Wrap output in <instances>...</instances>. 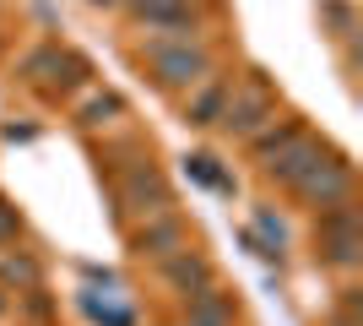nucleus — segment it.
<instances>
[{
    "instance_id": "6e6552de",
    "label": "nucleus",
    "mask_w": 363,
    "mask_h": 326,
    "mask_svg": "<svg viewBox=\"0 0 363 326\" xmlns=\"http://www.w3.org/2000/svg\"><path fill=\"white\" fill-rule=\"evenodd\" d=\"M163 278L174 283L184 299H190V294H201V288H212L217 272H212V261H206V256H196V250H179V256H168V261H163Z\"/></svg>"
},
{
    "instance_id": "f03ea898",
    "label": "nucleus",
    "mask_w": 363,
    "mask_h": 326,
    "mask_svg": "<svg viewBox=\"0 0 363 326\" xmlns=\"http://www.w3.org/2000/svg\"><path fill=\"white\" fill-rule=\"evenodd\" d=\"M272 120H277V98L266 93V82H260V77H250L239 93H228V109H223V120H217V125H223L228 136H260Z\"/></svg>"
},
{
    "instance_id": "39448f33",
    "label": "nucleus",
    "mask_w": 363,
    "mask_h": 326,
    "mask_svg": "<svg viewBox=\"0 0 363 326\" xmlns=\"http://www.w3.org/2000/svg\"><path fill=\"white\" fill-rule=\"evenodd\" d=\"M120 202L130 207V212H141V217H157V212L174 207V190H168V180L152 169V163H130L125 180H120Z\"/></svg>"
},
{
    "instance_id": "f8f14e48",
    "label": "nucleus",
    "mask_w": 363,
    "mask_h": 326,
    "mask_svg": "<svg viewBox=\"0 0 363 326\" xmlns=\"http://www.w3.org/2000/svg\"><path fill=\"white\" fill-rule=\"evenodd\" d=\"M0 283H16V288H38V266L28 256H0Z\"/></svg>"
},
{
    "instance_id": "f3484780",
    "label": "nucleus",
    "mask_w": 363,
    "mask_h": 326,
    "mask_svg": "<svg viewBox=\"0 0 363 326\" xmlns=\"http://www.w3.org/2000/svg\"><path fill=\"white\" fill-rule=\"evenodd\" d=\"M174 6H190V0H174Z\"/></svg>"
},
{
    "instance_id": "2eb2a0df",
    "label": "nucleus",
    "mask_w": 363,
    "mask_h": 326,
    "mask_svg": "<svg viewBox=\"0 0 363 326\" xmlns=\"http://www.w3.org/2000/svg\"><path fill=\"white\" fill-rule=\"evenodd\" d=\"M16 234H22V217H16L11 202H0V245H11Z\"/></svg>"
},
{
    "instance_id": "ddd939ff",
    "label": "nucleus",
    "mask_w": 363,
    "mask_h": 326,
    "mask_svg": "<svg viewBox=\"0 0 363 326\" xmlns=\"http://www.w3.org/2000/svg\"><path fill=\"white\" fill-rule=\"evenodd\" d=\"M184 169L196 174L201 185H212V190H233V180H228V174H217V163H212L206 153H190V158H184Z\"/></svg>"
},
{
    "instance_id": "f257e3e1",
    "label": "nucleus",
    "mask_w": 363,
    "mask_h": 326,
    "mask_svg": "<svg viewBox=\"0 0 363 326\" xmlns=\"http://www.w3.org/2000/svg\"><path fill=\"white\" fill-rule=\"evenodd\" d=\"M147 65L163 87H201L212 82V55L196 38H147Z\"/></svg>"
},
{
    "instance_id": "423d86ee",
    "label": "nucleus",
    "mask_w": 363,
    "mask_h": 326,
    "mask_svg": "<svg viewBox=\"0 0 363 326\" xmlns=\"http://www.w3.org/2000/svg\"><path fill=\"white\" fill-rule=\"evenodd\" d=\"M320 158H325V147H320V141L298 125L282 147H272V153H266V174H272V180H282V185H298V180L315 169Z\"/></svg>"
},
{
    "instance_id": "20e7f679",
    "label": "nucleus",
    "mask_w": 363,
    "mask_h": 326,
    "mask_svg": "<svg viewBox=\"0 0 363 326\" xmlns=\"http://www.w3.org/2000/svg\"><path fill=\"white\" fill-rule=\"evenodd\" d=\"M293 190H298L303 202H315V207L352 202V163H347V158H336V153H325V158H320V163L303 174Z\"/></svg>"
},
{
    "instance_id": "7ed1b4c3",
    "label": "nucleus",
    "mask_w": 363,
    "mask_h": 326,
    "mask_svg": "<svg viewBox=\"0 0 363 326\" xmlns=\"http://www.w3.org/2000/svg\"><path fill=\"white\" fill-rule=\"evenodd\" d=\"M363 250V229H358V207L352 202H336V207H320V256L331 266H352Z\"/></svg>"
},
{
    "instance_id": "dca6fc26",
    "label": "nucleus",
    "mask_w": 363,
    "mask_h": 326,
    "mask_svg": "<svg viewBox=\"0 0 363 326\" xmlns=\"http://www.w3.org/2000/svg\"><path fill=\"white\" fill-rule=\"evenodd\" d=\"M92 6H120V0H92Z\"/></svg>"
},
{
    "instance_id": "4468645a",
    "label": "nucleus",
    "mask_w": 363,
    "mask_h": 326,
    "mask_svg": "<svg viewBox=\"0 0 363 326\" xmlns=\"http://www.w3.org/2000/svg\"><path fill=\"white\" fill-rule=\"evenodd\" d=\"M255 229L266 234V250H272V256H282V245H288V229H282V217L260 207V212H255Z\"/></svg>"
},
{
    "instance_id": "0eeeda50",
    "label": "nucleus",
    "mask_w": 363,
    "mask_h": 326,
    "mask_svg": "<svg viewBox=\"0 0 363 326\" xmlns=\"http://www.w3.org/2000/svg\"><path fill=\"white\" fill-rule=\"evenodd\" d=\"M136 256H147V261H168V256H179L184 250V223L174 212H157V217H147L136 229Z\"/></svg>"
},
{
    "instance_id": "9b49d317",
    "label": "nucleus",
    "mask_w": 363,
    "mask_h": 326,
    "mask_svg": "<svg viewBox=\"0 0 363 326\" xmlns=\"http://www.w3.org/2000/svg\"><path fill=\"white\" fill-rule=\"evenodd\" d=\"M120 93H92L87 104H82V125H108V120H120Z\"/></svg>"
},
{
    "instance_id": "9d476101",
    "label": "nucleus",
    "mask_w": 363,
    "mask_h": 326,
    "mask_svg": "<svg viewBox=\"0 0 363 326\" xmlns=\"http://www.w3.org/2000/svg\"><path fill=\"white\" fill-rule=\"evenodd\" d=\"M223 109H228V87H223V82H201L196 98H190V109H184V120L206 131V125L223 120Z\"/></svg>"
},
{
    "instance_id": "1a4fd4ad",
    "label": "nucleus",
    "mask_w": 363,
    "mask_h": 326,
    "mask_svg": "<svg viewBox=\"0 0 363 326\" xmlns=\"http://www.w3.org/2000/svg\"><path fill=\"white\" fill-rule=\"evenodd\" d=\"M190 326H233V305H228V294L217 283L190 294Z\"/></svg>"
}]
</instances>
